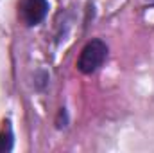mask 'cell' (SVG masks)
Instances as JSON below:
<instances>
[{
	"mask_svg": "<svg viewBox=\"0 0 154 153\" xmlns=\"http://www.w3.org/2000/svg\"><path fill=\"white\" fill-rule=\"evenodd\" d=\"M106 56H108V45L102 40H91L82 47L77 60V69L82 74H91L102 67Z\"/></svg>",
	"mask_w": 154,
	"mask_h": 153,
	"instance_id": "6da1fadb",
	"label": "cell"
},
{
	"mask_svg": "<svg viewBox=\"0 0 154 153\" xmlns=\"http://www.w3.org/2000/svg\"><path fill=\"white\" fill-rule=\"evenodd\" d=\"M48 13L47 0H23L20 5V16L25 25H38Z\"/></svg>",
	"mask_w": 154,
	"mask_h": 153,
	"instance_id": "7a4b0ae2",
	"label": "cell"
},
{
	"mask_svg": "<svg viewBox=\"0 0 154 153\" xmlns=\"http://www.w3.org/2000/svg\"><path fill=\"white\" fill-rule=\"evenodd\" d=\"M13 150V130L11 122L4 121L0 128V151H11Z\"/></svg>",
	"mask_w": 154,
	"mask_h": 153,
	"instance_id": "3957f363",
	"label": "cell"
},
{
	"mask_svg": "<svg viewBox=\"0 0 154 153\" xmlns=\"http://www.w3.org/2000/svg\"><path fill=\"white\" fill-rule=\"evenodd\" d=\"M147 2H149V4H154V0H147Z\"/></svg>",
	"mask_w": 154,
	"mask_h": 153,
	"instance_id": "277c9868",
	"label": "cell"
}]
</instances>
